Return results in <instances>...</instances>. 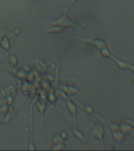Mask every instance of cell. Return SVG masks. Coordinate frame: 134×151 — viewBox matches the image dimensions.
<instances>
[{"mask_svg": "<svg viewBox=\"0 0 134 151\" xmlns=\"http://www.w3.org/2000/svg\"><path fill=\"white\" fill-rule=\"evenodd\" d=\"M60 134H61L62 138V139H63L64 140L68 138V135H67V134H66L65 131H62V133Z\"/></svg>", "mask_w": 134, "mask_h": 151, "instance_id": "17", "label": "cell"}, {"mask_svg": "<svg viewBox=\"0 0 134 151\" xmlns=\"http://www.w3.org/2000/svg\"><path fill=\"white\" fill-rule=\"evenodd\" d=\"M64 142V139L62 138L61 134L59 133H55L53 135V138H52V144L57 143V142Z\"/></svg>", "mask_w": 134, "mask_h": 151, "instance_id": "13", "label": "cell"}, {"mask_svg": "<svg viewBox=\"0 0 134 151\" xmlns=\"http://www.w3.org/2000/svg\"><path fill=\"white\" fill-rule=\"evenodd\" d=\"M51 25H57L60 26L64 29L66 28H81L84 26H79L75 24L70 17H69L67 12H64L61 16L59 17L58 18L54 19V21L51 22Z\"/></svg>", "mask_w": 134, "mask_h": 151, "instance_id": "1", "label": "cell"}, {"mask_svg": "<svg viewBox=\"0 0 134 151\" xmlns=\"http://www.w3.org/2000/svg\"><path fill=\"white\" fill-rule=\"evenodd\" d=\"M36 108L38 111L40 112V116H41V120H43V113L47 109V104L42 101H38L36 102Z\"/></svg>", "mask_w": 134, "mask_h": 151, "instance_id": "9", "label": "cell"}, {"mask_svg": "<svg viewBox=\"0 0 134 151\" xmlns=\"http://www.w3.org/2000/svg\"><path fill=\"white\" fill-rule=\"evenodd\" d=\"M20 28H14V31H13V34H14V35H17L18 34H20Z\"/></svg>", "mask_w": 134, "mask_h": 151, "instance_id": "16", "label": "cell"}, {"mask_svg": "<svg viewBox=\"0 0 134 151\" xmlns=\"http://www.w3.org/2000/svg\"><path fill=\"white\" fill-rule=\"evenodd\" d=\"M99 50H100V54H101L102 56L105 57V58H110V57H111L110 50H109V49L107 48L106 46V47H104L103 48H101Z\"/></svg>", "mask_w": 134, "mask_h": 151, "instance_id": "12", "label": "cell"}, {"mask_svg": "<svg viewBox=\"0 0 134 151\" xmlns=\"http://www.w3.org/2000/svg\"><path fill=\"white\" fill-rule=\"evenodd\" d=\"M9 38V36L7 35H4L0 38V47L2 50L8 52L10 51V49H11V45H10Z\"/></svg>", "mask_w": 134, "mask_h": 151, "instance_id": "7", "label": "cell"}, {"mask_svg": "<svg viewBox=\"0 0 134 151\" xmlns=\"http://www.w3.org/2000/svg\"><path fill=\"white\" fill-rule=\"evenodd\" d=\"M53 146L50 147V150H63L64 146H65V142H59L57 143L52 144Z\"/></svg>", "mask_w": 134, "mask_h": 151, "instance_id": "11", "label": "cell"}, {"mask_svg": "<svg viewBox=\"0 0 134 151\" xmlns=\"http://www.w3.org/2000/svg\"><path fill=\"white\" fill-rule=\"evenodd\" d=\"M65 102H66V106L69 113H70L71 116L73 118V125L76 124V119H77V113H78V106L73 101L69 98L65 99Z\"/></svg>", "mask_w": 134, "mask_h": 151, "instance_id": "5", "label": "cell"}, {"mask_svg": "<svg viewBox=\"0 0 134 151\" xmlns=\"http://www.w3.org/2000/svg\"><path fill=\"white\" fill-rule=\"evenodd\" d=\"M14 103V97L12 96V94L7 95V105L8 106H11Z\"/></svg>", "mask_w": 134, "mask_h": 151, "instance_id": "14", "label": "cell"}, {"mask_svg": "<svg viewBox=\"0 0 134 151\" xmlns=\"http://www.w3.org/2000/svg\"><path fill=\"white\" fill-rule=\"evenodd\" d=\"M76 38L78 40H80L84 42H87V43H89V44L94 46L97 48V49L100 50L101 48H103L104 47H106V42H104V40H101V39H96V40H92V39H89V38L83 37V36H80V35H76Z\"/></svg>", "mask_w": 134, "mask_h": 151, "instance_id": "4", "label": "cell"}, {"mask_svg": "<svg viewBox=\"0 0 134 151\" xmlns=\"http://www.w3.org/2000/svg\"><path fill=\"white\" fill-rule=\"evenodd\" d=\"M64 30H65V29H64L63 28H62V27H60V26H57V25H51V27L45 28L44 29L45 32L51 33V34H58V33H61Z\"/></svg>", "mask_w": 134, "mask_h": 151, "instance_id": "8", "label": "cell"}, {"mask_svg": "<svg viewBox=\"0 0 134 151\" xmlns=\"http://www.w3.org/2000/svg\"><path fill=\"white\" fill-rule=\"evenodd\" d=\"M90 130H91V134L94 138L98 139L100 142L103 149L104 147V127L99 123H92L90 125Z\"/></svg>", "mask_w": 134, "mask_h": 151, "instance_id": "2", "label": "cell"}, {"mask_svg": "<svg viewBox=\"0 0 134 151\" xmlns=\"http://www.w3.org/2000/svg\"><path fill=\"white\" fill-rule=\"evenodd\" d=\"M72 132H73V135L77 138V139L82 142L85 146L87 147V142H86V139H85V134H83V132L80 131L79 128L76 127L75 125H73V127H72Z\"/></svg>", "mask_w": 134, "mask_h": 151, "instance_id": "6", "label": "cell"}, {"mask_svg": "<svg viewBox=\"0 0 134 151\" xmlns=\"http://www.w3.org/2000/svg\"><path fill=\"white\" fill-rule=\"evenodd\" d=\"M26 131L28 132V137H29V142H28L27 150H35L36 147L35 146L34 139H33V109H29V126L28 129L26 128Z\"/></svg>", "mask_w": 134, "mask_h": 151, "instance_id": "3", "label": "cell"}, {"mask_svg": "<svg viewBox=\"0 0 134 151\" xmlns=\"http://www.w3.org/2000/svg\"><path fill=\"white\" fill-rule=\"evenodd\" d=\"M78 0H70V2L68 3V5H67V6L65 8V11L68 12L69 9H70L71 7L73 6V5L76 3V2H78Z\"/></svg>", "mask_w": 134, "mask_h": 151, "instance_id": "15", "label": "cell"}, {"mask_svg": "<svg viewBox=\"0 0 134 151\" xmlns=\"http://www.w3.org/2000/svg\"><path fill=\"white\" fill-rule=\"evenodd\" d=\"M8 60H9V62L13 67H16L18 65V58H17V57L10 51H9V54H8Z\"/></svg>", "mask_w": 134, "mask_h": 151, "instance_id": "10", "label": "cell"}]
</instances>
